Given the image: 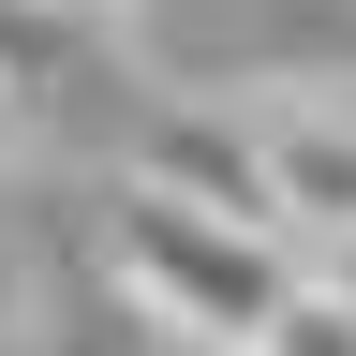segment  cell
<instances>
[{
  "mask_svg": "<svg viewBox=\"0 0 356 356\" xmlns=\"http://www.w3.org/2000/svg\"><path fill=\"white\" fill-rule=\"evenodd\" d=\"M119 297L149 312V327L178 356H252V327L282 312L297 282V252L282 238H252V222H208V208H178V193H134L119 178Z\"/></svg>",
  "mask_w": 356,
  "mask_h": 356,
  "instance_id": "obj_1",
  "label": "cell"
},
{
  "mask_svg": "<svg viewBox=\"0 0 356 356\" xmlns=\"http://www.w3.org/2000/svg\"><path fill=\"white\" fill-rule=\"evenodd\" d=\"M252 119V163H267V222L282 238H356V119L312 104V89H267Z\"/></svg>",
  "mask_w": 356,
  "mask_h": 356,
  "instance_id": "obj_3",
  "label": "cell"
},
{
  "mask_svg": "<svg viewBox=\"0 0 356 356\" xmlns=\"http://www.w3.org/2000/svg\"><path fill=\"white\" fill-rule=\"evenodd\" d=\"M134 193H178V208H208V222L282 238V222H267V163H252V119H238V104H149V119H134Z\"/></svg>",
  "mask_w": 356,
  "mask_h": 356,
  "instance_id": "obj_2",
  "label": "cell"
},
{
  "mask_svg": "<svg viewBox=\"0 0 356 356\" xmlns=\"http://www.w3.org/2000/svg\"><path fill=\"white\" fill-rule=\"evenodd\" d=\"M252 356H356V282L297 267V282H282V312L252 327Z\"/></svg>",
  "mask_w": 356,
  "mask_h": 356,
  "instance_id": "obj_4",
  "label": "cell"
},
{
  "mask_svg": "<svg viewBox=\"0 0 356 356\" xmlns=\"http://www.w3.org/2000/svg\"><path fill=\"white\" fill-rule=\"evenodd\" d=\"M44 30H104V15H134V0H30Z\"/></svg>",
  "mask_w": 356,
  "mask_h": 356,
  "instance_id": "obj_5",
  "label": "cell"
}]
</instances>
